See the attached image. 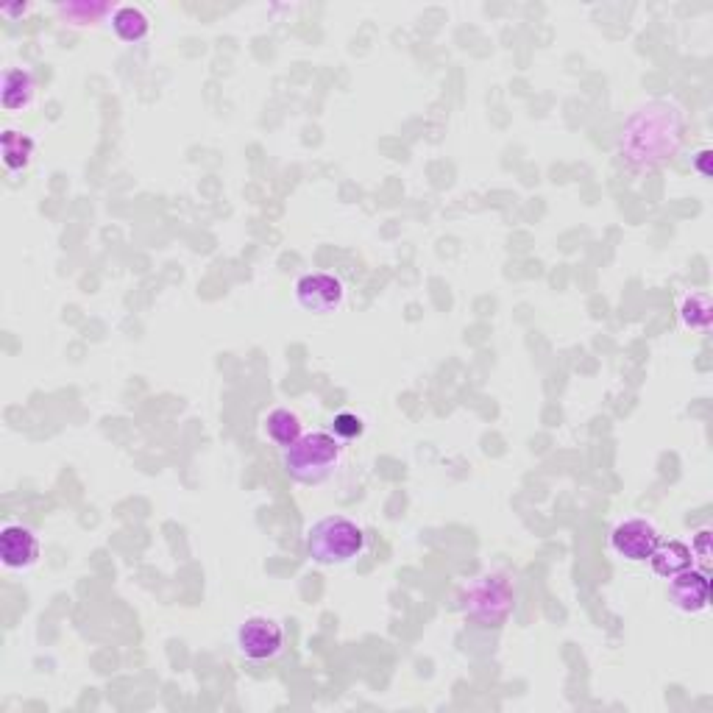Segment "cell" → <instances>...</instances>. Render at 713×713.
Instances as JSON below:
<instances>
[{
	"label": "cell",
	"instance_id": "9a60e30c",
	"mask_svg": "<svg viewBox=\"0 0 713 713\" xmlns=\"http://www.w3.org/2000/svg\"><path fill=\"white\" fill-rule=\"evenodd\" d=\"M332 435L340 438V441H351V438L363 435V421H360L354 413L335 415V421H332Z\"/></svg>",
	"mask_w": 713,
	"mask_h": 713
},
{
	"label": "cell",
	"instance_id": "4fadbf2b",
	"mask_svg": "<svg viewBox=\"0 0 713 713\" xmlns=\"http://www.w3.org/2000/svg\"><path fill=\"white\" fill-rule=\"evenodd\" d=\"M0 145H3V165H6V170L17 173V170L28 168V162H31V156H34V140H31V137L9 129L3 131Z\"/></svg>",
	"mask_w": 713,
	"mask_h": 713
},
{
	"label": "cell",
	"instance_id": "8992f818",
	"mask_svg": "<svg viewBox=\"0 0 713 713\" xmlns=\"http://www.w3.org/2000/svg\"><path fill=\"white\" fill-rule=\"evenodd\" d=\"M296 299L307 312L329 315V312H338L343 307L346 287L332 273H307L296 285Z\"/></svg>",
	"mask_w": 713,
	"mask_h": 713
},
{
	"label": "cell",
	"instance_id": "7a4b0ae2",
	"mask_svg": "<svg viewBox=\"0 0 713 713\" xmlns=\"http://www.w3.org/2000/svg\"><path fill=\"white\" fill-rule=\"evenodd\" d=\"M307 552L321 566H346L365 552V532L343 516H326L307 532Z\"/></svg>",
	"mask_w": 713,
	"mask_h": 713
},
{
	"label": "cell",
	"instance_id": "e0dca14e",
	"mask_svg": "<svg viewBox=\"0 0 713 713\" xmlns=\"http://www.w3.org/2000/svg\"><path fill=\"white\" fill-rule=\"evenodd\" d=\"M708 159H711V151H700V154H697V170H700L705 179L711 176V170H708Z\"/></svg>",
	"mask_w": 713,
	"mask_h": 713
},
{
	"label": "cell",
	"instance_id": "5b68a950",
	"mask_svg": "<svg viewBox=\"0 0 713 713\" xmlns=\"http://www.w3.org/2000/svg\"><path fill=\"white\" fill-rule=\"evenodd\" d=\"M658 544L661 535L647 519H627L610 532V549L627 563H647Z\"/></svg>",
	"mask_w": 713,
	"mask_h": 713
},
{
	"label": "cell",
	"instance_id": "277c9868",
	"mask_svg": "<svg viewBox=\"0 0 713 713\" xmlns=\"http://www.w3.org/2000/svg\"><path fill=\"white\" fill-rule=\"evenodd\" d=\"M285 649L282 624L268 616H251L237 630V652L248 661H273Z\"/></svg>",
	"mask_w": 713,
	"mask_h": 713
},
{
	"label": "cell",
	"instance_id": "8fae6325",
	"mask_svg": "<svg viewBox=\"0 0 713 713\" xmlns=\"http://www.w3.org/2000/svg\"><path fill=\"white\" fill-rule=\"evenodd\" d=\"M265 435H268L276 446H282V449L293 446V443L301 438L299 415L290 413L285 407L273 410V413H268V418H265Z\"/></svg>",
	"mask_w": 713,
	"mask_h": 713
},
{
	"label": "cell",
	"instance_id": "52a82bcc",
	"mask_svg": "<svg viewBox=\"0 0 713 713\" xmlns=\"http://www.w3.org/2000/svg\"><path fill=\"white\" fill-rule=\"evenodd\" d=\"M669 599L683 613H691V616L705 613L711 605V577H708V571L694 569V566L680 571L677 577L669 580Z\"/></svg>",
	"mask_w": 713,
	"mask_h": 713
},
{
	"label": "cell",
	"instance_id": "3957f363",
	"mask_svg": "<svg viewBox=\"0 0 713 713\" xmlns=\"http://www.w3.org/2000/svg\"><path fill=\"white\" fill-rule=\"evenodd\" d=\"M675 117H680L677 115V109L666 104H652L647 106V109H641V112L630 120L627 131H624V143H627L630 159L649 168V165L666 159V156H663L666 151L672 154L675 145L680 143V137H655V131L663 129L666 123H672Z\"/></svg>",
	"mask_w": 713,
	"mask_h": 713
},
{
	"label": "cell",
	"instance_id": "ba28073f",
	"mask_svg": "<svg viewBox=\"0 0 713 713\" xmlns=\"http://www.w3.org/2000/svg\"><path fill=\"white\" fill-rule=\"evenodd\" d=\"M0 560L12 571L31 569L39 560V538L31 527L6 524L0 532Z\"/></svg>",
	"mask_w": 713,
	"mask_h": 713
},
{
	"label": "cell",
	"instance_id": "30bf717a",
	"mask_svg": "<svg viewBox=\"0 0 713 713\" xmlns=\"http://www.w3.org/2000/svg\"><path fill=\"white\" fill-rule=\"evenodd\" d=\"M649 563H652V569H655L658 577L672 580V577H677L680 571H686L694 566V555H691V546H686L683 541H669V544H663L661 541V544L655 546V552H652Z\"/></svg>",
	"mask_w": 713,
	"mask_h": 713
},
{
	"label": "cell",
	"instance_id": "6da1fadb",
	"mask_svg": "<svg viewBox=\"0 0 713 713\" xmlns=\"http://www.w3.org/2000/svg\"><path fill=\"white\" fill-rule=\"evenodd\" d=\"M340 460H343V441L335 438L332 432H310L301 435L293 446H287L285 471L301 485H321L335 471H338Z\"/></svg>",
	"mask_w": 713,
	"mask_h": 713
},
{
	"label": "cell",
	"instance_id": "9c48e42d",
	"mask_svg": "<svg viewBox=\"0 0 713 713\" xmlns=\"http://www.w3.org/2000/svg\"><path fill=\"white\" fill-rule=\"evenodd\" d=\"M34 92H37V81L28 70L20 67H9L3 73V90H0V101L6 112H20L34 101Z\"/></svg>",
	"mask_w": 713,
	"mask_h": 713
},
{
	"label": "cell",
	"instance_id": "7c38bea8",
	"mask_svg": "<svg viewBox=\"0 0 713 713\" xmlns=\"http://www.w3.org/2000/svg\"><path fill=\"white\" fill-rule=\"evenodd\" d=\"M112 28H115V34L123 39V42H143V39L148 37V31H151V20H148V14H145L143 9L123 6V9H117L115 17H112Z\"/></svg>",
	"mask_w": 713,
	"mask_h": 713
},
{
	"label": "cell",
	"instance_id": "5bb4252c",
	"mask_svg": "<svg viewBox=\"0 0 713 713\" xmlns=\"http://www.w3.org/2000/svg\"><path fill=\"white\" fill-rule=\"evenodd\" d=\"M711 315V299L702 296V293L688 296V299L683 301V307H680V318H683V324H686L688 329H708V326H711Z\"/></svg>",
	"mask_w": 713,
	"mask_h": 713
},
{
	"label": "cell",
	"instance_id": "2e32d148",
	"mask_svg": "<svg viewBox=\"0 0 713 713\" xmlns=\"http://www.w3.org/2000/svg\"><path fill=\"white\" fill-rule=\"evenodd\" d=\"M691 555L700 560L702 566L711 563V532L708 530L697 532V538H694V544H691Z\"/></svg>",
	"mask_w": 713,
	"mask_h": 713
}]
</instances>
